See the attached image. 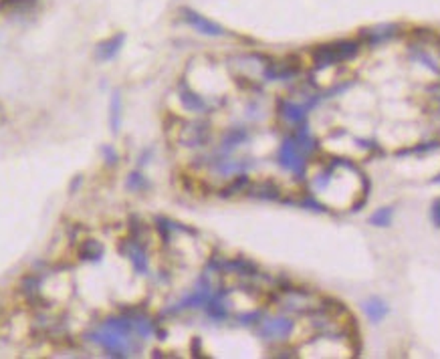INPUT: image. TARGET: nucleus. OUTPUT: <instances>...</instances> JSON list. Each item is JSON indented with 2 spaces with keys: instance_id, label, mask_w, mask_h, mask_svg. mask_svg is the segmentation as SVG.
I'll return each mask as SVG.
<instances>
[]
</instances>
